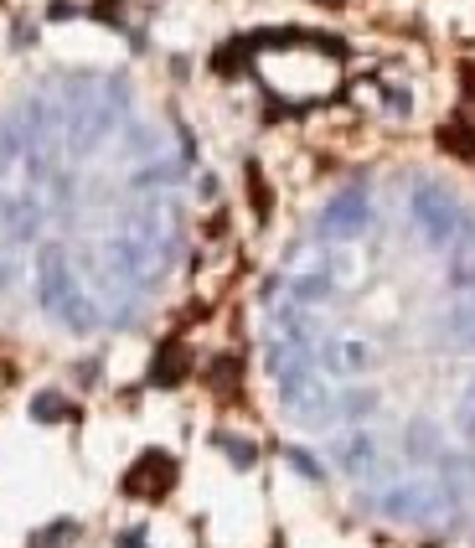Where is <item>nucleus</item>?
Segmentation results:
<instances>
[{
    "label": "nucleus",
    "mask_w": 475,
    "mask_h": 548,
    "mask_svg": "<svg viewBox=\"0 0 475 548\" xmlns=\"http://www.w3.org/2000/svg\"><path fill=\"white\" fill-rule=\"evenodd\" d=\"M124 497H140V502H160L166 491L176 487V460L166 456V450H145V456L135 460L129 471H124Z\"/></svg>",
    "instance_id": "obj_1"
},
{
    "label": "nucleus",
    "mask_w": 475,
    "mask_h": 548,
    "mask_svg": "<svg viewBox=\"0 0 475 548\" xmlns=\"http://www.w3.org/2000/svg\"><path fill=\"white\" fill-rule=\"evenodd\" d=\"M31 414H36L42 425H52V419H67V403H62L58 394H36L31 398Z\"/></svg>",
    "instance_id": "obj_2"
},
{
    "label": "nucleus",
    "mask_w": 475,
    "mask_h": 548,
    "mask_svg": "<svg viewBox=\"0 0 475 548\" xmlns=\"http://www.w3.org/2000/svg\"><path fill=\"white\" fill-rule=\"evenodd\" d=\"M217 445H222V450H228L238 466H253V460H259V445H253V440H238V434H217Z\"/></svg>",
    "instance_id": "obj_3"
},
{
    "label": "nucleus",
    "mask_w": 475,
    "mask_h": 548,
    "mask_svg": "<svg viewBox=\"0 0 475 548\" xmlns=\"http://www.w3.org/2000/svg\"><path fill=\"white\" fill-rule=\"evenodd\" d=\"M78 538V522H52V528H42L36 533V548H62Z\"/></svg>",
    "instance_id": "obj_4"
},
{
    "label": "nucleus",
    "mask_w": 475,
    "mask_h": 548,
    "mask_svg": "<svg viewBox=\"0 0 475 548\" xmlns=\"http://www.w3.org/2000/svg\"><path fill=\"white\" fill-rule=\"evenodd\" d=\"M290 466H295L300 476H321V466H315V456H305V450H290Z\"/></svg>",
    "instance_id": "obj_5"
},
{
    "label": "nucleus",
    "mask_w": 475,
    "mask_h": 548,
    "mask_svg": "<svg viewBox=\"0 0 475 548\" xmlns=\"http://www.w3.org/2000/svg\"><path fill=\"white\" fill-rule=\"evenodd\" d=\"M119 548H145V533H119Z\"/></svg>",
    "instance_id": "obj_6"
}]
</instances>
